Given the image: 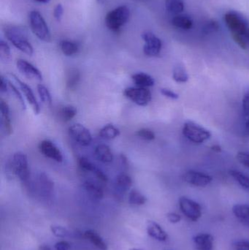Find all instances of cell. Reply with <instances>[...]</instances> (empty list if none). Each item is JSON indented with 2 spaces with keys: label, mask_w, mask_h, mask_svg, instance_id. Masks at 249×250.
Listing matches in <instances>:
<instances>
[{
  "label": "cell",
  "mask_w": 249,
  "mask_h": 250,
  "mask_svg": "<svg viewBox=\"0 0 249 250\" xmlns=\"http://www.w3.org/2000/svg\"><path fill=\"white\" fill-rule=\"evenodd\" d=\"M145 42L143 53L147 57H156L162 50V43L161 40L151 32H146L142 35Z\"/></svg>",
  "instance_id": "10"
},
{
  "label": "cell",
  "mask_w": 249,
  "mask_h": 250,
  "mask_svg": "<svg viewBox=\"0 0 249 250\" xmlns=\"http://www.w3.org/2000/svg\"><path fill=\"white\" fill-rule=\"evenodd\" d=\"M219 23L215 20H210L206 22L202 28V32L205 35H210V34L216 33L219 30Z\"/></svg>",
  "instance_id": "38"
},
{
  "label": "cell",
  "mask_w": 249,
  "mask_h": 250,
  "mask_svg": "<svg viewBox=\"0 0 249 250\" xmlns=\"http://www.w3.org/2000/svg\"><path fill=\"white\" fill-rule=\"evenodd\" d=\"M128 201L130 205L140 207L146 204L147 198L137 189H132L129 193Z\"/></svg>",
  "instance_id": "29"
},
{
  "label": "cell",
  "mask_w": 249,
  "mask_h": 250,
  "mask_svg": "<svg viewBox=\"0 0 249 250\" xmlns=\"http://www.w3.org/2000/svg\"><path fill=\"white\" fill-rule=\"evenodd\" d=\"M77 114V108L73 105H66L61 109V116L64 122L73 120Z\"/></svg>",
  "instance_id": "37"
},
{
  "label": "cell",
  "mask_w": 249,
  "mask_h": 250,
  "mask_svg": "<svg viewBox=\"0 0 249 250\" xmlns=\"http://www.w3.org/2000/svg\"><path fill=\"white\" fill-rule=\"evenodd\" d=\"M16 67L20 73L25 77L34 80L42 81V76L41 72L31 63L24 60H19L16 62Z\"/></svg>",
  "instance_id": "15"
},
{
  "label": "cell",
  "mask_w": 249,
  "mask_h": 250,
  "mask_svg": "<svg viewBox=\"0 0 249 250\" xmlns=\"http://www.w3.org/2000/svg\"><path fill=\"white\" fill-rule=\"evenodd\" d=\"M224 20L235 42L243 49L248 48L246 34L249 29L248 21L240 13L229 11L224 16Z\"/></svg>",
  "instance_id": "1"
},
{
  "label": "cell",
  "mask_w": 249,
  "mask_h": 250,
  "mask_svg": "<svg viewBox=\"0 0 249 250\" xmlns=\"http://www.w3.org/2000/svg\"><path fill=\"white\" fill-rule=\"evenodd\" d=\"M167 218L168 221L172 224H176V223H180L181 220V217L179 214L175 212H170L167 214Z\"/></svg>",
  "instance_id": "45"
},
{
  "label": "cell",
  "mask_w": 249,
  "mask_h": 250,
  "mask_svg": "<svg viewBox=\"0 0 249 250\" xmlns=\"http://www.w3.org/2000/svg\"><path fill=\"white\" fill-rule=\"evenodd\" d=\"M96 1H97V2L99 3V4H103L106 0H96Z\"/></svg>",
  "instance_id": "54"
},
{
  "label": "cell",
  "mask_w": 249,
  "mask_h": 250,
  "mask_svg": "<svg viewBox=\"0 0 249 250\" xmlns=\"http://www.w3.org/2000/svg\"><path fill=\"white\" fill-rule=\"evenodd\" d=\"M126 98L139 106H146L152 101V93L147 88L130 87L124 90Z\"/></svg>",
  "instance_id": "9"
},
{
  "label": "cell",
  "mask_w": 249,
  "mask_h": 250,
  "mask_svg": "<svg viewBox=\"0 0 249 250\" xmlns=\"http://www.w3.org/2000/svg\"><path fill=\"white\" fill-rule=\"evenodd\" d=\"M39 250H52V249L48 245H42L39 248Z\"/></svg>",
  "instance_id": "50"
},
{
  "label": "cell",
  "mask_w": 249,
  "mask_h": 250,
  "mask_svg": "<svg viewBox=\"0 0 249 250\" xmlns=\"http://www.w3.org/2000/svg\"><path fill=\"white\" fill-rule=\"evenodd\" d=\"M130 250H143L138 249V248H133V249H130Z\"/></svg>",
  "instance_id": "55"
},
{
  "label": "cell",
  "mask_w": 249,
  "mask_h": 250,
  "mask_svg": "<svg viewBox=\"0 0 249 250\" xmlns=\"http://www.w3.org/2000/svg\"><path fill=\"white\" fill-rule=\"evenodd\" d=\"M85 239H88L95 245L97 249L100 250H108V245L104 239L101 237L97 232L93 230H88L83 233Z\"/></svg>",
  "instance_id": "24"
},
{
  "label": "cell",
  "mask_w": 249,
  "mask_h": 250,
  "mask_svg": "<svg viewBox=\"0 0 249 250\" xmlns=\"http://www.w3.org/2000/svg\"><path fill=\"white\" fill-rule=\"evenodd\" d=\"M165 7L169 13L179 14L184 11L185 4L184 0H165Z\"/></svg>",
  "instance_id": "30"
},
{
  "label": "cell",
  "mask_w": 249,
  "mask_h": 250,
  "mask_svg": "<svg viewBox=\"0 0 249 250\" xmlns=\"http://www.w3.org/2000/svg\"><path fill=\"white\" fill-rule=\"evenodd\" d=\"M80 81V73L77 69L71 68L67 72L66 86L69 90L76 89Z\"/></svg>",
  "instance_id": "27"
},
{
  "label": "cell",
  "mask_w": 249,
  "mask_h": 250,
  "mask_svg": "<svg viewBox=\"0 0 249 250\" xmlns=\"http://www.w3.org/2000/svg\"><path fill=\"white\" fill-rule=\"evenodd\" d=\"M246 130L247 133L249 134V117L247 118V123H246Z\"/></svg>",
  "instance_id": "51"
},
{
  "label": "cell",
  "mask_w": 249,
  "mask_h": 250,
  "mask_svg": "<svg viewBox=\"0 0 249 250\" xmlns=\"http://www.w3.org/2000/svg\"><path fill=\"white\" fill-rule=\"evenodd\" d=\"M237 159L241 164L249 168V151H240L237 154Z\"/></svg>",
  "instance_id": "41"
},
{
  "label": "cell",
  "mask_w": 249,
  "mask_h": 250,
  "mask_svg": "<svg viewBox=\"0 0 249 250\" xmlns=\"http://www.w3.org/2000/svg\"><path fill=\"white\" fill-rule=\"evenodd\" d=\"M130 17V10L125 5L119 6L110 11L105 16L107 27L114 32L119 30L127 23Z\"/></svg>",
  "instance_id": "4"
},
{
  "label": "cell",
  "mask_w": 249,
  "mask_h": 250,
  "mask_svg": "<svg viewBox=\"0 0 249 250\" xmlns=\"http://www.w3.org/2000/svg\"><path fill=\"white\" fill-rule=\"evenodd\" d=\"M232 212L236 217L237 220L245 226L249 228V206L247 204H237L232 208Z\"/></svg>",
  "instance_id": "21"
},
{
  "label": "cell",
  "mask_w": 249,
  "mask_h": 250,
  "mask_svg": "<svg viewBox=\"0 0 249 250\" xmlns=\"http://www.w3.org/2000/svg\"><path fill=\"white\" fill-rule=\"evenodd\" d=\"M83 188L89 198L95 201H99L104 197L103 189L102 187L92 180H86L83 182Z\"/></svg>",
  "instance_id": "19"
},
{
  "label": "cell",
  "mask_w": 249,
  "mask_h": 250,
  "mask_svg": "<svg viewBox=\"0 0 249 250\" xmlns=\"http://www.w3.org/2000/svg\"><path fill=\"white\" fill-rule=\"evenodd\" d=\"M183 135L194 144H203L211 138V134L206 128L193 122H187L183 127Z\"/></svg>",
  "instance_id": "6"
},
{
  "label": "cell",
  "mask_w": 249,
  "mask_h": 250,
  "mask_svg": "<svg viewBox=\"0 0 249 250\" xmlns=\"http://www.w3.org/2000/svg\"><path fill=\"white\" fill-rule=\"evenodd\" d=\"M35 1H38V2L39 3H44V4H45V3H48L50 0H35Z\"/></svg>",
  "instance_id": "52"
},
{
  "label": "cell",
  "mask_w": 249,
  "mask_h": 250,
  "mask_svg": "<svg viewBox=\"0 0 249 250\" xmlns=\"http://www.w3.org/2000/svg\"><path fill=\"white\" fill-rule=\"evenodd\" d=\"M51 233L58 238H75V239H80L84 238L83 233L78 230H73L70 231L68 229L61 226H52L51 227Z\"/></svg>",
  "instance_id": "22"
},
{
  "label": "cell",
  "mask_w": 249,
  "mask_h": 250,
  "mask_svg": "<svg viewBox=\"0 0 249 250\" xmlns=\"http://www.w3.org/2000/svg\"><path fill=\"white\" fill-rule=\"evenodd\" d=\"M9 85V90L10 91L12 94L14 95L15 98H16L18 101H19L20 105H21L22 108L23 110L26 109V104H25L24 100H23V96H22L20 92L18 90L17 88L13 84L10 82H8Z\"/></svg>",
  "instance_id": "39"
},
{
  "label": "cell",
  "mask_w": 249,
  "mask_h": 250,
  "mask_svg": "<svg viewBox=\"0 0 249 250\" xmlns=\"http://www.w3.org/2000/svg\"><path fill=\"white\" fill-rule=\"evenodd\" d=\"M172 79L178 83H186L189 80L187 70L183 66H176L172 72Z\"/></svg>",
  "instance_id": "32"
},
{
  "label": "cell",
  "mask_w": 249,
  "mask_h": 250,
  "mask_svg": "<svg viewBox=\"0 0 249 250\" xmlns=\"http://www.w3.org/2000/svg\"></svg>",
  "instance_id": "56"
},
{
  "label": "cell",
  "mask_w": 249,
  "mask_h": 250,
  "mask_svg": "<svg viewBox=\"0 0 249 250\" xmlns=\"http://www.w3.org/2000/svg\"><path fill=\"white\" fill-rule=\"evenodd\" d=\"M95 154L96 158L101 163H110L114 160V154L111 148L105 144L97 146L95 148Z\"/></svg>",
  "instance_id": "23"
},
{
  "label": "cell",
  "mask_w": 249,
  "mask_h": 250,
  "mask_svg": "<svg viewBox=\"0 0 249 250\" xmlns=\"http://www.w3.org/2000/svg\"><path fill=\"white\" fill-rule=\"evenodd\" d=\"M0 59L4 63L10 62L11 60V51L7 42L3 40L0 41Z\"/></svg>",
  "instance_id": "36"
},
{
  "label": "cell",
  "mask_w": 249,
  "mask_h": 250,
  "mask_svg": "<svg viewBox=\"0 0 249 250\" xmlns=\"http://www.w3.org/2000/svg\"><path fill=\"white\" fill-rule=\"evenodd\" d=\"M69 135L77 144L83 146H89L92 141L90 131L80 124H74L69 127Z\"/></svg>",
  "instance_id": "11"
},
{
  "label": "cell",
  "mask_w": 249,
  "mask_h": 250,
  "mask_svg": "<svg viewBox=\"0 0 249 250\" xmlns=\"http://www.w3.org/2000/svg\"><path fill=\"white\" fill-rule=\"evenodd\" d=\"M10 76H11L12 79L19 85L20 90L22 91L23 95H24L26 101H27L29 105L32 107L34 113H35V114H39V112H40V107H39V104H38V101H37L36 98H35L32 89H31L26 83L21 82L19 78L16 77L15 75L10 74Z\"/></svg>",
  "instance_id": "14"
},
{
  "label": "cell",
  "mask_w": 249,
  "mask_h": 250,
  "mask_svg": "<svg viewBox=\"0 0 249 250\" xmlns=\"http://www.w3.org/2000/svg\"><path fill=\"white\" fill-rule=\"evenodd\" d=\"M54 184L52 179L45 172H39L32 184L30 191L36 192L44 199H48L54 192Z\"/></svg>",
  "instance_id": "7"
},
{
  "label": "cell",
  "mask_w": 249,
  "mask_h": 250,
  "mask_svg": "<svg viewBox=\"0 0 249 250\" xmlns=\"http://www.w3.org/2000/svg\"><path fill=\"white\" fill-rule=\"evenodd\" d=\"M9 89L8 82L4 79L3 76H1V85H0V92L1 93H7Z\"/></svg>",
  "instance_id": "48"
},
{
  "label": "cell",
  "mask_w": 249,
  "mask_h": 250,
  "mask_svg": "<svg viewBox=\"0 0 249 250\" xmlns=\"http://www.w3.org/2000/svg\"><path fill=\"white\" fill-rule=\"evenodd\" d=\"M211 149L213 151H216V152H221L222 151V147L219 145H213V146L211 147Z\"/></svg>",
  "instance_id": "49"
},
{
  "label": "cell",
  "mask_w": 249,
  "mask_h": 250,
  "mask_svg": "<svg viewBox=\"0 0 249 250\" xmlns=\"http://www.w3.org/2000/svg\"><path fill=\"white\" fill-rule=\"evenodd\" d=\"M63 13H64V8L61 4H57L54 9V16L57 21H61V17H62Z\"/></svg>",
  "instance_id": "44"
},
{
  "label": "cell",
  "mask_w": 249,
  "mask_h": 250,
  "mask_svg": "<svg viewBox=\"0 0 249 250\" xmlns=\"http://www.w3.org/2000/svg\"><path fill=\"white\" fill-rule=\"evenodd\" d=\"M39 151L45 157L54 160L57 163H62L64 157L62 153L57 145L49 140H44L39 145Z\"/></svg>",
  "instance_id": "12"
},
{
  "label": "cell",
  "mask_w": 249,
  "mask_h": 250,
  "mask_svg": "<svg viewBox=\"0 0 249 250\" xmlns=\"http://www.w3.org/2000/svg\"><path fill=\"white\" fill-rule=\"evenodd\" d=\"M172 25L183 30H190L193 26V21L190 16L177 15L172 20Z\"/></svg>",
  "instance_id": "26"
},
{
  "label": "cell",
  "mask_w": 249,
  "mask_h": 250,
  "mask_svg": "<svg viewBox=\"0 0 249 250\" xmlns=\"http://www.w3.org/2000/svg\"><path fill=\"white\" fill-rule=\"evenodd\" d=\"M133 185L131 177L125 173H121L115 178L114 182V192L118 198H122Z\"/></svg>",
  "instance_id": "16"
},
{
  "label": "cell",
  "mask_w": 249,
  "mask_h": 250,
  "mask_svg": "<svg viewBox=\"0 0 249 250\" xmlns=\"http://www.w3.org/2000/svg\"><path fill=\"white\" fill-rule=\"evenodd\" d=\"M120 135V130L114 125H106L99 130V136L105 140H112Z\"/></svg>",
  "instance_id": "28"
},
{
  "label": "cell",
  "mask_w": 249,
  "mask_h": 250,
  "mask_svg": "<svg viewBox=\"0 0 249 250\" xmlns=\"http://www.w3.org/2000/svg\"><path fill=\"white\" fill-rule=\"evenodd\" d=\"M29 22L32 32L38 39L44 42L51 41V32L48 25L39 12L33 10L29 13Z\"/></svg>",
  "instance_id": "5"
},
{
  "label": "cell",
  "mask_w": 249,
  "mask_h": 250,
  "mask_svg": "<svg viewBox=\"0 0 249 250\" xmlns=\"http://www.w3.org/2000/svg\"><path fill=\"white\" fill-rule=\"evenodd\" d=\"M179 207L183 214L191 221L197 222L202 217L201 206L187 197L180 198Z\"/></svg>",
  "instance_id": "8"
},
{
  "label": "cell",
  "mask_w": 249,
  "mask_h": 250,
  "mask_svg": "<svg viewBox=\"0 0 249 250\" xmlns=\"http://www.w3.org/2000/svg\"><path fill=\"white\" fill-rule=\"evenodd\" d=\"M194 246L197 250H213L214 238L210 233H199L193 237Z\"/></svg>",
  "instance_id": "18"
},
{
  "label": "cell",
  "mask_w": 249,
  "mask_h": 250,
  "mask_svg": "<svg viewBox=\"0 0 249 250\" xmlns=\"http://www.w3.org/2000/svg\"><path fill=\"white\" fill-rule=\"evenodd\" d=\"M38 92L42 104L48 106H51L52 104V98L48 89L44 85L38 84Z\"/></svg>",
  "instance_id": "35"
},
{
  "label": "cell",
  "mask_w": 249,
  "mask_h": 250,
  "mask_svg": "<svg viewBox=\"0 0 249 250\" xmlns=\"http://www.w3.org/2000/svg\"><path fill=\"white\" fill-rule=\"evenodd\" d=\"M0 113H1V125L4 135L10 136L13 133V126H12L11 120L10 117V108L8 104L0 100Z\"/></svg>",
  "instance_id": "17"
},
{
  "label": "cell",
  "mask_w": 249,
  "mask_h": 250,
  "mask_svg": "<svg viewBox=\"0 0 249 250\" xmlns=\"http://www.w3.org/2000/svg\"><path fill=\"white\" fill-rule=\"evenodd\" d=\"M160 92L161 94H162L163 96L170 98V99L177 100L178 99V98H179L178 94L172 92V91L171 90V89H161Z\"/></svg>",
  "instance_id": "46"
},
{
  "label": "cell",
  "mask_w": 249,
  "mask_h": 250,
  "mask_svg": "<svg viewBox=\"0 0 249 250\" xmlns=\"http://www.w3.org/2000/svg\"><path fill=\"white\" fill-rule=\"evenodd\" d=\"M78 165L82 170H85V171L91 172V173H94L95 175H96V173L100 170L92 162H91L89 159L84 157H80L79 159Z\"/></svg>",
  "instance_id": "33"
},
{
  "label": "cell",
  "mask_w": 249,
  "mask_h": 250,
  "mask_svg": "<svg viewBox=\"0 0 249 250\" xmlns=\"http://www.w3.org/2000/svg\"><path fill=\"white\" fill-rule=\"evenodd\" d=\"M246 39H247V41L249 42V29L248 31H247V34H246Z\"/></svg>",
  "instance_id": "53"
},
{
  "label": "cell",
  "mask_w": 249,
  "mask_h": 250,
  "mask_svg": "<svg viewBox=\"0 0 249 250\" xmlns=\"http://www.w3.org/2000/svg\"><path fill=\"white\" fill-rule=\"evenodd\" d=\"M233 247L235 250H249V241H236Z\"/></svg>",
  "instance_id": "43"
},
{
  "label": "cell",
  "mask_w": 249,
  "mask_h": 250,
  "mask_svg": "<svg viewBox=\"0 0 249 250\" xmlns=\"http://www.w3.org/2000/svg\"><path fill=\"white\" fill-rule=\"evenodd\" d=\"M4 33L7 40L16 48L27 55L32 56L33 54V47L28 41L24 29L16 27V26H10L5 29Z\"/></svg>",
  "instance_id": "3"
},
{
  "label": "cell",
  "mask_w": 249,
  "mask_h": 250,
  "mask_svg": "<svg viewBox=\"0 0 249 250\" xmlns=\"http://www.w3.org/2000/svg\"><path fill=\"white\" fill-rule=\"evenodd\" d=\"M242 105L244 114H245L246 117L248 118L249 117V88L247 89L244 98H243Z\"/></svg>",
  "instance_id": "42"
},
{
  "label": "cell",
  "mask_w": 249,
  "mask_h": 250,
  "mask_svg": "<svg viewBox=\"0 0 249 250\" xmlns=\"http://www.w3.org/2000/svg\"><path fill=\"white\" fill-rule=\"evenodd\" d=\"M70 248V244L66 241H61L55 245L56 250H69Z\"/></svg>",
  "instance_id": "47"
},
{
  "label": "cell",
  "mask_w": 249,
  "mask_h": 250,
  "mask_svg": "<svg viewBox=\"0 0 249 250\" xmlns=\"http://www.w3.org/2000/svg\"><path fill=\"white\" fill-rule=\"evenodd\" d=\"M136 134L139 138L145 140V141H150L155 139L154 132L151 129H147V128L139 129Z\"/></svg>",
  "instance_id": "40"
},
{
  "label": "cell",
  "mask_w": 249,
  "mask_h": 250,
  "mask_svg": "<svg viewBox=\"0 0 249 250\" xmlns=\"http://www.w3.org/2000/svg\"><path fill=\"white\" fill-rule=\"evenodd\" d=\"M133 82L137 87L147 88L154 85V79L144 73H135L132 76Z\"/></svg>",
  "instance_id": "25"
},
{
  "label": "cell",
  "mask_w": 249,
  "mask_h": 250,
  "mask_svg": "<svg viewBox=\"0 0 249 250\" xmlns=\"http://www.w3.org/2000/svg\"><path fill=\"white\" fill-rule=\"evenodd\" d=\"M59 45L61 51L67 57H71L78 52L79 46L76 42L69 41H62L60 42Z\"/></svg>",
  "instance_id": "31"
},
{
  "label": "cell",
  "mask_w": 249,
  "mask_h": 250,
  "mask_svg": "<svg viewBox=\"0 0 249 250\" xmlns=\"http://www.w3.org/2000/svg\"><path fill=\"white\" fill-rule=\"evenodd\" d=\"M10 157L16 177L30 190L32 183L31 182L30 170L27 156L21 151H18Z\"/></svg>",
  "instance_id": "2"
},
{
  "label": "cell",
  "mask_w": 249,
  "mask_h": 250,
  "mask_svg": "<svg viewBox=\"0 0 249 250\" xmlns=\"http://www.w3.org/2000/svg\"><path fill=\"white\" fill-rule=\"evenodd\" d=\"M230 174L233 177L236 182L244 189L249 190V177L238 170H232Z\"/></svg>",
  "instance_id": "34"
},
{
  "label": "cell",
  "mask_w": 249,
  "mask_h": 250,
  "mask_svg": "<svg viewBox=\"0 0 249 250\" xmlns=\"http://www.w3.org/2000/svg\"><path fill=\"white\" fill-rule=\"evenodd\" d=\"M147 233L150 237L159 242H166L168 239L167 232L156 222L149 221L148 223Z\"/></svg>",
  "instance_id": "20"
},
{
  "label": "cell",
  "mask_w": 249,
  "mask_h": 250,
  "mask_svg": "<svg viewBox=\"0 0 249 250\" xmlns=\"http://www.w3.org/2000/svg\"><path fill=\"white\" fill-rule=\"evenodd\" d=\"M183 179L190 185L195 187H206L213 180V178L206 173L195 170H189L184 173Z\"/></svg>",
  "instance_id": "13"
}]
</instances>
